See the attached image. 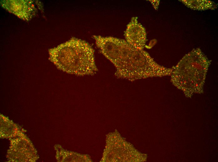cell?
<instances>
[{
    "instance_id": "7a4b0ae2",
    "label": "cell",
    "mask_w": 218,
    "mask_h": 162,
    "mask_svg": "<svg viewBox=\"0 0 218 162\" xmlns=\"http://www.w3.org/2000/svg\"><path fill=\"white\" fill-rule=\"evenodd\" d=\"M49 59L59 69L78 76L92 75L98 71L94 50L86 41L72 37L49 50Z\"/></svg>"
},
{
    "instance_id": "5b68a950",
    "label": "cell",
    "mask_w": 218,
    "mask_h": 162,
    "mask_svg": "<svg viewBox=\"0 0 218 162\" xmlns=\"http://www.w3.org/2000/svg\"><path fill=\"white\" fill-rule=\"evenodd\" d=\"M179 1H180L187 7L194 10L203 11L214 9L217 7L215 3L210 0H182Z\"/></svg>"
},
{
    "instance_id": "6da1fadb",
    "label": "cell",
    "mask_w": 218,
    "mask_h": 162,
    "mask_svg": "<svg viewBox=\"0 0 218 162\" xmlns=\"http://www.w3.org/2000/svg\"><path fill=\"white\" fill-rule=\"evenodd\" d=\"M100 52L114 65L115 76L130 81L170 76L172 68L157 63L147 52L112 36L93 35Z\"/></svg>"
},
{
    "instance_id": "3957f363",
    "label": "cell",
    "mask_w": 218,
    "mask_h": 162,
    "mask_svg": "<svg viewBox=\"0 0 218 162\" xmlns=\"http://www.w3.org/2000/svg\"><path fill=\"white\" fill-rule=\"evenodd\" d=\"M211 62L200 48L193 49L172 68L171 82L187 98L203 93Z\"/></svg>"
},
{
    "instance_id": "277c9868",
    "label": "cell",
    "mask_w": 218,
    "mask_h": 162,
    "mask_svg": "<svg viewBox=\"0 0 218 162\" xmlns=\"http://www.w3.org/2000/svg\"><path fill=\"white\" fill-rule=\"evenodd\" d=\"M125 40L135 47L143 49L147 41L145 28L138 21V17H132L124 31Z\"/></svg>"
}]
</instances>
